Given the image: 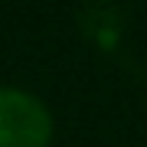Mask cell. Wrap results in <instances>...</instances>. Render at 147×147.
Returning a JSON list of instances; mask_svg holds the SVG:
<instances>
[{"mask_svg": "<svg viewBox=\"0 0 147 147\" xmlns=\"http://www.w3.org/2000/svg\"><path fill=\"white\" fill-rule=\"evenodd\" d=\"M53 115L33 92L0 88V147H49Z\"/></svg>", "mask_w": 147, "mask_h": 147, "instance_id": "obj_1", "label": "cell"}]
</instances>
